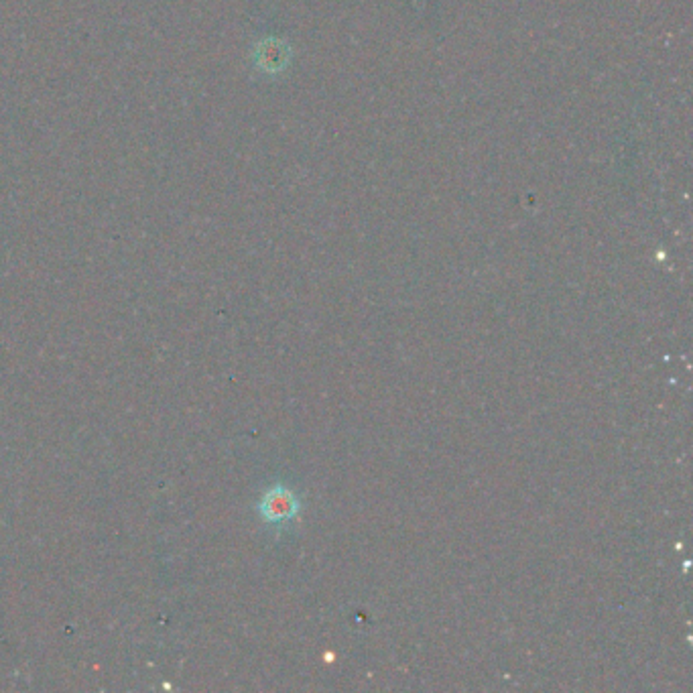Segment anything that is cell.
I'll return each instance as SVG.
<instances>
[{"mask_svg":"<svg viewBox=\"0 0 693 693\" xmlns=\"http://www.w3.org/2000/svg\"><path fill=\"white\" fill-rule=\"evenodd\" d=\"M261 519L269 525H283L299 513L297 496L283 484L271 486L257 504Z\"/></svg>","mask_w":693,"mask_h":693,"instance_id":"1","label":"cell"}]
</instances>
